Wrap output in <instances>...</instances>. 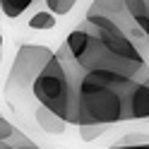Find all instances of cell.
Masks as SVG:
<instances>
[{
    "mask_svg": "<svg viewBox=\"0 0 149 149\" xmlns=\"http://www.w3.org/2000/svg\"><path fill=\"white\" fill-rule=\"evenodd\" d=\"M29 26H31V29H41V31L53 29V26H55V15L48 12V10H41V12H36L29 19Z\"/></svg>",
    "mask_w": 149,
    "mask_h": 149,
    "instance_id": "9",
    "label": "cell"
},
{
    "mask_svg": "<svg viewBox=\"0 0 149 149\" xmlns=\"http://www.w3.org/2000/svg\"><path fill=\"white\" fill-rule=\"evenodd\" d=\"M127 120H149V74L132 84L127 94Z\"/></svg>",
    "mask_w": 149,
    "mask_h": 149,
    "instance_id": "6",
    "label": "cell"
},
{
    "mask_svg": "<svg viewBox=\"0 0 149 149\" xmlns=\"http://www.w3.org/2000/svg\"><path fill=\"white\" fill-rule=\"evenodd\" d=\"M0 149H41V147L34 144L24 132H17L10 142H3V144H0Z\"/></svg>",
    "mask_w": 149,
    "mask_h": 149,
    "instance_id": "11",
    "label": "cell"
},
{
    "mask_svg": "<svg viewBox=\"0 0 149 149\" xmlns=\"http://www.w3.org/2000/svg\"><path fill=\"white\" fill-rule=\"evenodd\" d=\"M31 96L39 106H46L48 111L58 113L68 125H79L77 82L60 53H55V58L46 65L39 79L34 82Z\"/></svg>",
    "mask_w": 149,
    "mask_h": 149,
    "instance_id": "3",
    "label": "cell"
},
{
    "mask_svg": "<svg viewBox=\"0 0 149 149\" xmlns=\"http://www.w3.org/2000/svg\"><path fill=\"white\" fill-rule=\"evenodd\" d=\"M34 118H36V125L48 135H63L65 127H68V123L58 113H53V111H48L46 106H39V104L34 108Z\"/></svg>",
    "mask_w": 149,
    "mask_h": 149,
    "instance_id": "7",
    "label": "cell"
},
{
    "mask_svg": "<svg viewBox=\"0 0 149 149\" xmlns=\"http://www.w3.org/2000/svg\"><path fill=\"white\" fill-rule=\"evenodd\" d=\"M58 53L82 72H116L130 79H144L149 74L137 41L104 17H84V22L68 34Z\"/></svg>",
    "mask_w": 149,
    "mask_h": 149,
    "instance_id": "1",
    "label": "cell"
},
{
    "mask_svg": "<svg viewBox=\"0 0 149 149\" xmlns=\"http://www.w3.org/2000/svg\"><path fill=\"white\" fill-rule=\"evenodd\" d=\"M53 58L55 51L43 43H24L17 48L5 82V99L15 108H19V101H24V96L34 91V82L39 79V74Z\"/></svg>",
    "mask_w": 149,
    "mask_h": 149,
    "instance_id": "4",
    "label": "cell"
},
{
    "mask_svg": "<svg viewBox=\"0 0 149 149\" xmlns=\"http://www.w3.org/2000/svg\"><path fill=\"white\" fill-rule=\"evenodd\" d=\"M142 31H144L147 41H149V12H147V19H144V24H142Z\"/></svg>",
    "mask_w": 149,
    "mask_h": 149,
    "instance_id": "15",
    "label": "cell"
},
{
    "mask_svg": "<svg viewBox=\"0 0 149 149\" xmlns=\"http://www.w3.org/2000/svg\"><path fill=\"white\" fill-rule=\"evenodd\" d=\"M36 0H0V12H3L7 19H17L22 17Z\"/></svg>",
    "mask_w": 149,
    "mask_h": 149,
    "instance_id": "8",
    "label": "cell"
},
{
    "mask_svg": "<svg viewBox=\"0 0 149 149\" xmlns=\"http://www.w3.org/2000/svg\"><path fill=\"white\" fill-rule=\"evenodd\" d=\"M77 130H79V137L84 139V142H91V139H96V137L104 135L108 130V125H79Z\"/></svg>",
    "mask_w": 149,
    "mask_h": 149,
    "instance_id": "12",
    "label": "cell"
},
{
    "mask_svg": "<svg viewBox=\"0 0 149 149\" xmlns=\"http://www.w3.org/2000/svg\"><path fill=\"white\" fill-rule=\"evenodd\" d=\"M0 60H3V34H0Z\"/></svg>",
    "mask_w": 149,
    "mask_h": 149,
    "instance_id": "16",
    "label": "cell"
},
{
    "mask_svg": "<svg viewBox=\"0 0 149 149\" xmlns=\"http://www.w3.org/2000/svg\"><path fill=\"white\" fill-rule=\"evenodd\" d=\"M84 17H104V19L113 22L118 29H123L130 39H147L142 34V29L135 24V19L127 12V3L125 0H94L89 5V10L84 12Z\"/></svg>",
    "mask_w": 149,
    "mask_h": 149,
    "instance_id": "5",
    "label": "cell"
},
{
    "mask_svg": "<svg viewBox=\"0 0 149 149\" xmlns=\"http://www.w3.org/2000/svg\"><path fill=\"white\" fill-rule=\"evenodd\" d=\"M46 10L53 12L55 17H63V15H70L72 7L77 5V0H43Z\"/></svg>",
    "mask_w": 149,
    "mask_h": 149,
    "instance_id": "10",
    "label": "cell"
},
{
    "mask_svg": "<svg viewBox=\"0 0 149 149\" xmlns=\"http://www.w3.org/2000/svg\"><path fill=\"white\" fill-rule=\"evenodd\" d=\"M108 149H149V142L147 144H116V147H108Z\"/></svg>",
    "mask_w": 149,
    "mask_h": 149,
    "instance_id": "14",
    "label": "cell"
},
{
    "mask_svg": "<svg viewBox=\"0 0 149 149\" xmlns=\"http://www.w3.org/2000/svg\"><path fill=\"white\" fill-rule=\"evenodd\" d=\"M65 58V55H63ZM77 82L79 125H116L127 120V94L135 82L116 72H82L65 58ZM77 125V127H79Z\"/></svg>",
    "mask_w": 149,
    "mask_h": 149,
    "instance_id": "2",
    "label": "cell"
},
{
    "mask_svg": "<svg viewBox=\"0 0 149 149\" xmlns=\"http://www.w3.org/2000/svg\"><path fill=\"white\" fill-rule=\"evenodd\" d=\"M17 132H19V130H17V127L10 123V120L0 113V144H3V142H10V139H12Z\"/></svg>",
    "mask_w": 149,
    "mask_h": 149,
    "instance_id": "13",
    "label": "cell"
}]
</instances>
